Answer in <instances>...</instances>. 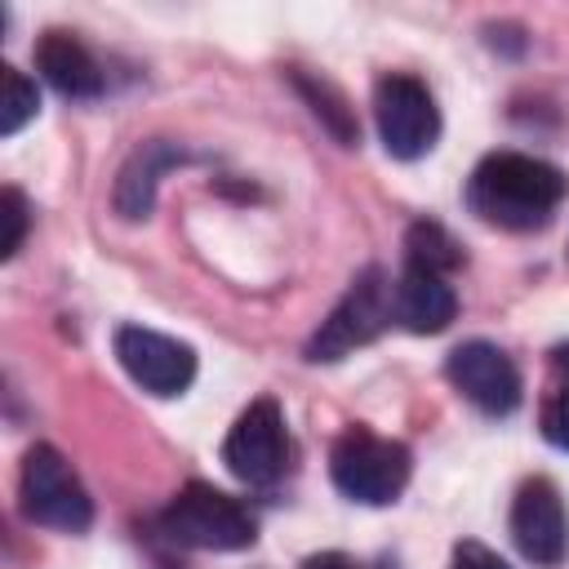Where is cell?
Instances as JSON below:
<instances>
[{"label":"cell","instance_id":"6da1fadb","mask_svg":"<svg viewBox=\"0 0 569 569\" xmlns=\"http://www.w3.org/2000/svg\"><path fill=\"white\" fill-rule=\"evenodd\" d=\"M565 191H569V178L556 164L525 156V151H493L471 169L467 204L489 227L533 231L551 222Z\"/></svg>","mask_w":569,"mask_h":569},{"label":"cell","instance_id":"7a4b0ae2","mask_svg":"<svg viewBox=\"0 0 569 569\" xmlns=\"http://www.w3.org/2000/svg\"><path fill=\"white\" fill-rule=\"evenodd\" d=\"M409 449L400 440L373 436L369 427H347L329 449V476L338 493L365 507H387L409 485Z\"/></svg>","mask_w":569,"mask_h":569},{"label":"cell","instance_id":"3957f363","mask_svg":"<svg viewBox=\"0 0 569 569\" xmlns=\"http://www.w3.org/2000/svg\"><path fill=\"white\" fill-rule=\"evenodd\" d=\"M160 529L178 547H196V551H240L253 547L258 538L249 507L204 480H191L173 493V502L160 516Z\"/></svg>","mask_w":569,"mask_h":569},{"label":"cell","instance_id":"277c9868","mask_svg":"<svg viewBox=\"0 0 569 569\" xmlns=\"http://www.w3.org/2000/svg\"><path fill=\"white\" fill-rule=\"evenodd\" d=\"M18 493H22V511L31 525H44L58 533H84L93 520V502H89L80 476L71 471V462L53 445L27 449Z\"/></svg>","mask_w":569,"mask_h":569},{"label":"cell","instance_id":"5b68a950","mask_svg":"<svg viewBox=\"0 0 569 569\" xmlns=\"http://www.w3.org/2000/svg\"><path fill=\"white\" fill-rule=\"evenodd\" d=\"M391 325V284H387V276L378 271V267H365L356 280H351V289L342 293V302L329 311V320L311 333V342H307V360H342L347 351H356V347H365V342H373L382 329Z\"/></svg>","mask_w":569,"mask_h":569},{"label":"cell","instance_id":"8992f818","mask_svg":"<svg viewBox=\"0 0 569 569\" xmlns=\"http://www.w3.org/2000/svg\"><path fill=\"white\" fill-rule=\"evenodd\" d=\"M373 120H378V138H382L387 156H396V160L427 156L440 133L436 98L413 76H382L373 84Z\"/></svg>","mask_w":569,"mask_h":569},{"label":"cell","instance_id":"52a82bcc","mask_svg":"<svg viewBox=\"0 0 569 569\" xmlns=\"http://www.w3.org/2000/svg\"><path fill=\"white\" fill-rule=\"evenodd\" d=\"M222 462L231 476L244 485H271L284 462H289V436H284V413L271 396L253 400L227 431L222 440Z\"/></svg>","mask_w":569,"mask_h":569},{"label":"cell","instance_id":"ba28073f","mask_svg":"<svg viewBox=\"0 0 569 569\" xmlns=\"http://www.w3.org/2000/svg\"><path fill=\"white\" fill-rule=\"evenodd\" d=\"M116 356H120L124 373L151 396H182L196 378V351L187 342L142 329V325L116 329Z\"/></svg>","mask_w":569,"mask_h":569},{"label":"cell","instance_id":"9c48e42d","mask_svg":"<svg viewBox=\"0 0 569 569\" xmlns=\"http://www.w3.org/2000/svg\"><path fill=\"white\" fill-rule=\"evenodd\" d=\"M445 373L453 382V391L462 400H471L480 413H511L520 405V369L511 365V356L485 338H471L462 347L449 351L445 360Z\"/></svg>","mask_w":569,"mask_h":569},{"label":"cell","instance_id":"30bf717a","mask_svg":"<svg viewBox=\"0 0 569 569\" xmlns=\"http://www.w3.org/2000/svg\"><path fill=\"white\" fill-rule=\"evenodd\" d=\"M511 538L525 551V560L556 569L569 556V511L560 489L547 476H533L516 489L511 502Z\"/></svg>","mask_w":569,"mask_h":569},{"label":"cell","instance_id":"8fae6325","mask_svg":"<svg viewBox=\"0 0 569 569\" xmlns=\"http://www.w3.org/2000/svg\"><path fill=\"white\" fill-rule=\"evenodd\" d=\"M36 67L67 98H98L102 93V67L84 49V40L71 31H44L36 44Z\"/></svg>","mask_w":569,"mask_h":569},{"label":"cell","instance_id":"7c38bea8","mask_svg":"<svg viewBox=\"0 0 569 569\" xmlns=\"http://www.w3.org/2000/svg\"><path fill=\"white\" fill-rule=\"evenodd\" d=\"M391 316H396L409 333H440V329H449V320L458 316V293L449 289L445 276L405 271V276L391 284Z\"/></svg>","mask_w":569,"mask_h":569},{"label":"cell","instance_id":"4fadbf2b","mask_svg":"<svg viewBox=\"0 0 569 569\" xmlns=\"http://www.w3.org/2000/svg\"><path fill=\"white\" fill-rule=\"evenodd\" d=\"M182 151H173L169 142H142L129 164L120 169V182H116V209L124 218H147L151 204H156V182L169 164H178Z\"/></svg>","mask_w":569,"mask_h":569},{"label":"cell","instance_id":"5bb4252c","mask_svg":"<svg viewBox=\"0 0 569 569\" xmlns=\"http://www.w3.org/2000/svg\"><path fill=\"white\" fill-rule=\"evenodd\" d=\"M462 267V244L440 227V222H413L405 236V271H427V276H453Z\"/></svg>","mask_w":569,"mask_h":569},{"label":"cell","instance_id":"9a60e30c","mask_svg":"<svg viewBox=\"0 0 569 569\" xmlns=\"http://www.w3.org/2000/svg\"><path fill=\"white\" fill-rule=\"evenodd\" d=\"M293 84L302 89V98L311 102V111L333 129V138L342 142V147H351L356 138H360V124H356V116L347 111V98L329 84V80H311V76H293Z\"/></svg>","mask_w":569,"mask_h":569},{"label":"cell","instance_id":"2e32d148","mask_svg":"<svg viewBox=\"0 0 569 569\" xmlns=\"http://www.w3.org/2000/svg\"><path fill=\"white\" fill-rule=\"evenodd\" d=\"M40 111V93L36 84L18 71V67H0V133H18L31 116Z\"/></svg>","mask_w":569,"mask_h":569},{"label":"cell","instance_id":"e0dca14e","mask_svg":"<svg viewBox=\"0 0 569 569\" xmlns=\"http://www.w3.org/2000/svg\"><path fill=\"white\" fill-rule=\"evenodd\" d=\"M0 258H13L22 249V236H27V200L18 187H4L0 191Z\"/></svg>","mask_w":569,"mask_h":569},{"label":"cell","instance_id":"ac0fdd59","mask_svg":"<svg viewBox=\"0 0 569 569\" xmlns=\"http://www.w3.org/2000/svg\"><path fill=\"white\" fill-rule=\"evenodd\" d=\"M542 436H547L556 449L569 453V382L547 396V405H542Z\"/></svg>","mask_w":569,"mask_h":569},{"label":"cell","instance_id":"d6986e66","mask_svg":"<svg viewBox=\"0 0 569 569\" xmlns=\"http://www.w3.org/2000/svg\"><path fill=\"white\" fill-rule=\"evenodd\" d=\"M449 569H511L498 551H489L485 542H458L449 556Z\"/></svg>","mask_w":569,"mask_h":569},{"label":"cell","instance_id":"ffe728a7","mask_svg":"<svg viewBox=\"0 0 569 569\" xmlns=\"http://www.w3.org/2000/svg\"><path fill=\"white\" fill-rule=\"evenodd\" d=\"M302 569H365V565H356V560L342 556V551H320V556H307Z\"/></svg>","mask_w":569,"mask_h":569}]
</instances>
